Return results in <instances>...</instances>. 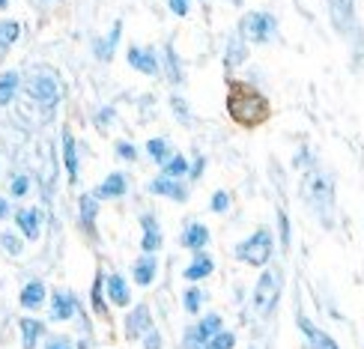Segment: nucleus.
<instances>
[{
    "instance_id": "f257e3e1",
    "label": "nucleus",
    "mask_w": 364,
    "mask_h": 349,
    "mask_svg": "<svg viewBox=\"0 0 364 349\" xmlns=\"http://www.w3.org/2000/svg\"><path fill=\"white\" fill-rule=\"evenodd\" d=\"M227 114L242 129H257L272 117V104L257 87L245 81H230V87H227Z\"/></svg>"
},
{
    "instance_id": "f03ea898",
    "label": "nucleus",
    "mask_w": 364,
    "mask_h": 349,
    "mask_svg": "<svg viewBox=\"0 0 364 349\" xmlns=\"http://www.w3.org/2000/svg\"><path fill=\"white\" fill-rule=\"evenodd\" d=\"M301 197L305 203L320 215L323 221L331 218V209H335V179L331 173L320 171V168H311L305 176H301Z\"/></svg>"
},
{
    "instance_id": "7ed1b4c3",
    "label": "nucleus",
    "mask_w": 364,
    "mask_h": 349,
    "mask_svg": "<svg viewBox=\"0 0 364 349\" xmlns=\"http://www.w3.org/2000/svg\"><path fill=\"white\" fill-rule=\"evenodd\" d=\"M272 251H275V242H272V233L266 230V227H260V230H254L248 239H242L236 245V257L245 266H266L272 260Z\"/></svg>"
},
{
    "instance_id": "20e7f679",
    "label": "nucleus",
    "mask_w": 364,
    "mask_h": 349,
    "mask_svg": "<svg viewBox=\"0 0 364 349\" xmlns=\"http://www.w3.org/2000/svg\"><path fill=\"white\" fill-rule=\"evenodd\" d=\"M278 299H281V272L266 269L251 293V305L260 316H272V311L278 308Z\"/></svg>"
},
{
    "instance_id": "39448f33",
    "label": "nucleus",
    "mask_w": 364,
    "mask_h": 349,
    "mask_svg": "<svg viewBox=\"0 0 364 349\" xmlns=\"http://www.w3.org/2000/svg\"><path fill=\"white\" fill-rule=\"evenodd\" d=\"M278 33V21L272 18L269 12H248L242 15L239 21V39L242 42H254V45H263L272 42Z\"/></svg>"
},
{
    "instance_id": "423d86ee",
    "label": "nucleus",
    "mask_w": 364,
    "mask_h": 349,
    "mask_svg": "<svg viewBox=\"0 0 364 349\" xmlns=\"http://www.w3.org/2000/svg\"><path fill=\"white\" fill-rule=\"evenodd\" d=\"M27 96L30 99H33L36 104H42V108L45 111H51L54 108V104L60 102V81L54 78V72H33V75H30V78H27Z\"/></svg>"
},
{
    "instance_id": "0eeeda50",
    "label": "nucleus",
    "mask_w": 364,
    "mask_h": 349,
    "mask_svg": "<svg viewBox=\"0 0 364 349\" xmlns=\"http://www.w3.org/2000/svg\"><path fill=\"white\" fill-rule=\"evenodd\" d=\"M218 331H224L218 313H206V316H200V320H197V323L186 331V349H206V346L212 343V338L218 335Z\"/></svg>"
},
{
    "instance_id": "6e6552de",
    "label": "nucleus",
    "mask_w": 364,
    "mask_h": 349,
    "mask_svg": "<svg viewBox=\"0 0 364 349\" xmlns=\"http://www.w3.org/2000/svg\"><path fill=\"white\" fill-rule=\"evenodd\" d=\"M146 331H153V313H149L146 305H134V311L126 316V338L144 340Z\"/></svg>"
},
{
    "instance_id": "1a4fd4ad",
    "label": "nucleus",
    "mask_w": 364,
    "mask_h": 349,
    "mask_svg": "<svg viewBox=\"0 0 364 349\" xmlns=\"http://www.w3.org/2000/svg\"><path fill=\"white\" fill-rule=\"evenodd\" d=\"M299 328H301V335H305L308 338V346L311 349H341L338 343H335V338H331V335H326V331L323 328H316L311 320H308V316H301L299 313Z\"/></svg>"
},
{
    "instance_id": "9d476101",
    "label": "nucleus",
    "mask_w": 364,
    "mask_h": 349,
    "mask_svg": "<svg viewBox=\"0 0 364 349\" xmlns=\"http://www.w3.org/2000/svg\"><path fill=\"white\" fill-rule=\"evenodd\" d=\"M331 21H335L338 33H353L355 27V6L353 0H331Z\"/></svg>"
},
{
    "instance_id": "9b49d317",
    "label": "nucleus",
    "mask_w": 364,
    "mask_h": 349,
    "mask_svg": "<svg viewBox=\"0 0 364 349\" xmlns=\"http://www.w3.org/2000/svg\"><path fill=\"white\" fill-rule=\"evenodd\" d=\"M146 191L156 194V197H159V194H161V197H171V200H176V203H186V200H188V191L182 188L176 179H168V176H156V179L146 186Z\"/></svg>"
},
{
    "instance_id": "f8f14e48",
    "label": "nucleus",
    "mask_w": 364,
    "mask_h": 349,
    "mask_svg": "<svg viewBox=\"0 0 364 349\" xmlns=\"http://www.w3.org/2000/svg\"><path fill=\"white\" fill-rule=\"evenodd\" d=\"M105 293H108L111 305H117V308H129V305H132V290H129V284H126L123 275H117V272L105 278Z\"/></svg>"
},
{
    "instance_id": "ddd939ff",
    "label": "nucleus",
    "mask_w": 364,
    "mask_h": 349,
    "mask_svg": "<svg viewBox=\"0 0 364 349\" xmlns=\"http://www.w3.org/2000/svg\"><path fill=\"white\" fill-rule=\"evenodd\" d=\"M75 311H78V305H75V296L69 290H57L51 296V320H57V323L72 320Z\"/></svg>"
},
{
    "instance_id": "4468645a",
    "label": "nucleus",
    "mask_w": 364,
    "mask_h": 349,
    "mask_svg": "<svg viewBox=\"0 0 364 349\" xmlns=\"http://www.w3.org/2000/svg\"><path fill=\"white\" fill-rule=\"evenodd\" d=\"M206 245H209V227L200 224V221H191V224L186 227V233H182V248L200 254Z\"/></svg>"
},
{
    "instance_id": "2eb2a0df",
    "label": "nucleus",
    "mask_w": 364,
    "mask_h": 349,
    "mask_svg": "<svg viewBox=\"0 0 364 349\" xmlns=\"http://www.w3.org/2000/svg\"><path fill=\"white\" fill-rule=\"evenodd\" d=\"M141 227H144V239H141V248L146 254H156L161 248V242H164V233H161V227L153 215H144L141 218Z\"/></svg>"
},
{
    "instance_id": "dca6fc26",
    "label": "nucleus",
    "mask_w": 364,
    "mask_h": 349,
    "mask_svg": "<svg viewBox=\"0 0 364 349\" xmlns=\"http://www.w3.org/2000/svg\"><path fill=\"white\" fill-rule=\"evenodd\" d=\"M126 194V176L123 173H111L102 179V186L93 191L96 200H117V197Z\"/></svg>"
},
{
    "instance_id": "f3484780",
    "label": "nucleus",
    "mask_w": 364,
    "mask_h": 349,
    "mask_svg": "<svg viewBox=\"0 0 364 349\" xmlns=\"http://www.w3.org/2000/svg\"><path fill=\"white\" fill-rule=\"evenodd\" d=\"M129 66H134L144 75H159V57L153 48H132L129 51Z\"/></svg>"
},
{
    "instance_id": "a211bd4d",
    "label": "nucleus",
    "mask_w": 364,
    "mask_h": 349,
    "mask_svg": "<svg viewBox=\"0 0 364 349\" xmlns=\"http://www.w3.org/2000/svg\"><path fill=\"white\" fill-rule=\"evenodd\" d=\"M132 272H134V284H141V286H149V284L156 281V272H159V260H156L153 254H144V257H138V260H134Z\"/></svg>"
},
{
    "instance_id": "6ab92c4d",
    "label": "nucleus",
    "mask_w": 364,
    "mask_h": 349,
    "mask_svg": "<svg viewBox=\"0 0 364 349\" xmlns=\"http://www.w3.org/2000/svg\"><path fill=\"white\" fill-rule=\"evenodd\" d=\"M212 269H215V263H212V257L209 254H194V260L182 269V278L186 281H203V278H209L212 275Z\"/></svg>"
},
{
    "instance_id": "aec40b11",
    "label": "nucleus",
    "mask_w": 364,
    "mask_h": 349,
    "mask_svg": "<svg viewBox=\"0 0 364 349\" xmlns=\"http://www.w3.org/2000/svg\"><path fill=\"white\" fill-rule=\"evenodd\" d=\"M15 224L21 227V233L33 242L39 239V230H42V215H39V209H21L18 215H15Z\"/></svg>"
},
{
    "instance_id": "412c9836",
    "label": "nucleus",
    "mask_w": 364,
    "mask_h": 349,
    "mask_svg": "<svg viewBox=\"0 0 364 349\" xmlns=\"http://www.w3.org/2000/svg\"><path fill=\"white\" fill-rule=\"evenodd\" d=\"M63 159H66V173L75 182L78 179V144H75L72 131H63Z\"/></svg>"
},
{
    "instance_id": "4be33fe9",
    "label": "nucleus",
    "mask_w": 364,
    "mask_h": 349,
    "mask_svg": "<svg viewBox=\"0 0 364 349\" xmlns=\"http://www.w3.org/2000/svg\"><path fill=\"white\" fill-rule=\"evenodd\" d=\"M42 301H45V284L42 281H30L24 290H21V305L27 311H39Z\"/></svg>"
},
{
    "instance_id": "5701e85b",
    "label": "nucleus",
    "mask_w": 364,
    "mask_h": 349,
    "mask_svg": "<svg viewBox=\"0 0 364 349\" xmlns=\"http://www.w3.org/2000/svg\"><path fill=\"white\" fill-rule=\"evenodd\" d=\"M18 326H21V335H24V349H36L39 338L45 335V323L33 320V316H24Z\"/></svg>"
},
{
    "instance_id": "b1692460",
    "label": "nucleus",
    "mask_w": 364,
    "mask_h": 349,
    "mask_svg": "<svg viewBox=\"0 0 364 349\" xmlns=\"http://www.w3.org/2000/svg\"><path fill=\"white\" fill-rule=\"evenodd\" d=\"M119 33H123V24L117 21L114 30H111V36H105V39H96V42H93V51H96L99 60H111V57H114V48H117Z\"/></svg>"
},
{
    "instance_id": "393cba45",
    "label": "nucleus",
    "mask_w": 364,
    "mask_h": 349,
    "mask_svg": "<svg viewBox=\"0 0 364 349\" xmlns=\"http://www.w3.org/2000/svg\"><path fill=\"white\" fill-rule=\"evenodd\" d=\"M18 36H21V24L18 21H0V54H6Z\"/></svg>"
},
{
    "instance_id": "a878e982",
    "label": "nucleus",
    "mask_w": 364,
    "mask_h": 349,
    "mask_svg": "<svg viewBox=\"0 0 364 349\" xmlns=\"http://www.w3.org/2000/svg\"><path fill=\"white\" fill-rule=\"evenodd\" d=\"M21 78H18V72H4L0 75V104H9L15 99V90H18Z\"/></svg>"
},
{
    "instance_id": "bb28decb",
    "label": "nucleus",
    "mask_w": 364,
    "mask_h": 349,
    "mask_svg": "<svg viewBox=\"0 0 364 349\" xmlns=\"http://www.w3.org/2000/svg\"><path fill=\"white\" fill-rule=\"evenodd\" d=\"M146 153H149V159H153V161H159L161 168L173 159L171 156V141H164V138H153V141H149L146 144Z\"/></svg>"
},
{
    "instance_id": "cd10ccee",
    "label": "nucleus",
    "mask_w": 364,
    "mask_h": 349,
    "mask_svg": "<svg viewBox=\"0 0 364 349\" xmlns=\"http://www.w3.org/2000/svg\"><path fill=\"white\" fill-rule=\"evenodd\" d=\"M96 209H99L96 197H93V194H84V197H81V224L87 227V230L96 224Z\"/></svg>"
},
{
    "instance_id": "c85d7f7f",
    "label": "nucleus",
    "mask_w": 364,
    "mask_h": 349,
    "mask_svg": "<svg viewBox=\"0 0 364 349\" xmlns=\"http://www.w3.org/2000/svg\"><path fill=\"white\" fill-rule=\"evenodd\" d=\"M188 171H191V164H188L186 159H182V156H173V159L161 168V173L168 176V179H179V176H186Z\"/></svg>"
},
{
    "instance_id": "c756f323",
    "label": "nucleus",
    "mask_w": 364,
    "mask_h": 349,
    "mask_svg": "<svg viewBox=\"0 0 364 349\" xmlns=\"http://www.w3.org/2000/svg\"><path fill=\"white\" fill-rule=\"evenodd\" d=\"M245 60V42L239 39V33L230 39V45H227V66H236Z\"/></svg>"
},
{
    "instance_id": "7c9ffc66",
    "label": "nucleus",
    "mask_w": 364,
    "mask_h": 349,
    "mask_svg": "<svg viewBox=\"0 0 364 349\" xmlns=\"http://www.w3.org/2000/svg\"><path fill=\"white\" fill-rule=\"evenodd\" d=\"M164 63H168V78L171 84H182V69H179V60H176V51L171 48H164Z\"/></svg>"
},
{
    "instance_id": "2f4dec72",
    "label": "nucleus",
    "mask_w": 364,
    "mask_h": 349,
    "mask_svg": "<svg viewBox=\"0 0 364 349\" xmlns=\"http://www.w3.org/2000/svg\"><path fill=\"white\" fill-rule=\"evenodd\" d=\"M102 293H105V275L99 272L96 284H93V308H96L99 316H108V308H105V301H102Z\"/></svg>"
},
{
    "instance_id": "473e14b6",
    "label": "nucleus",
    "mask_w": 364,
    "mask_h": 349,
    "mask_svg": "<svg viewBox=\"0 0 364 349\" xmlns=\"http://www.w3.org/2000/svg\"><path fill=\"white\" fill-rule=\"evenodd\" d=\"M0 245H4V251H9L12 257H18L24 251V242L15 233H0Z\"/></svg>"
},
{
    "instance_id": "72a5a7b5",
    "label": "nucleus",
    "mask_w": 364,
    "mask_h": 349,
    "mask_svg": "<svg viewBox=\"0 0 364 349\" xmlns=\"http://www.w3.org/2000/svg\"><path fill=\"white\" fill-rule=\"evenodd\" d=\"M200 305H203V290H197V286L186 290V311L188 313H200Z\"/></svg>"
},
{
    "instance_id": "f704fd0d",
    "label": "nucleus",
    "mask_w": 364,
    "mask_h": 349,
    "mask_svg": "<svg viewBox=\"0 0 364 349\" xmlns=\"http://www.w3.org/2000/svg\"><path fill=\"white\" fill-rule=\"evenodd\" d=\"M233 346H236V335H233V331H218L206 349H233Z\"/></svg>"
},
{
    "instance_id": "c9c22d12",
    "label": "nucleus",
    "mask_w": 364,
    "mask_h": 349,
    "mask_svg": "<svg viewBox=\"0 0 364 349\" xmlns=\"http://www.w3.org/2000/svg\"><path fill=\"white\" fill-rule=\"evenodd\" d=\"M227 209H230V194L215 191V197H212V212H227Z\"/></svg>"
},
{
    "instance_id": "e433bc0d",
    "label": "nucleus",
    "mask_w": 364,
    "mask_h": 349,
    "mask_svg": "<svg viewBox=\"0 0 364 349\" xmlns=\"http://www.w3.org/2000/svg\"><path fill=\"white\" fill-rule=\"evenodd\" d=\"M171 108H173V114L182 119V123H188V119H191V114H188V104L182 102L179 96H173V99H171Z\"/></svg>"
},
{
    "instance_id": "4c0bfd02",
    "label": "nucleus",
    "mask_w": 364,
    "mask_h": 349,
    "mask_svg": "<svg viewBox=\"0 0 364 349\" xmlns=\"http://www.w3.org/2000/svg\"><path fill=\"white\" fill-rule=\"evenodd\" d=\"M27 188H30V179H27L24 173H18V176L12 179V194H15V197H24Z\"/></svg>"
},
{
    "instance_id": "58836bf2",
    "label": "nucleus",
    "mask_w": 364,
    "mask_h": 349,
    "mask_svg": "<svg viewBox=\"0 0 364 349\" xmlns=\"http://www.w3.org/2000/svg\"><path fill=\"white\" fill-rule=\"evenodd\" d=\"M117 156L126 159V161H134V159H138V149H134L132 144H126V141H119L117 144Z\"/></svg>"
},
{
    "instance_id": "ea45409f",
    "label": "nucleus",
    "mask_w": 364,
    "mask_h": 349,
    "mask_svg": "<svg viewBox=\"0 0 364 349\" xmlns=\"http://www.w3.org/2000/svg\"><path fill=\"white\" fill-rule=\"evenodd\" d=\"M278 221H281V245L290 248V221H287L284 212H278Z\"/></svg>"
},
{
    "instance_id": "a19ab883",
    "label": "nucleus",
    "mask_w": 364,
    "mask_h": 349,
    "mask_svg": "<svg viewBox=\"0 0 364 349\" xmlns=\"http://www.w3.org/2000/svg\"><path fill=\"white\" fill-rule=\"evenodd\" d=\"M144 349H161V335H159L156 328L144 335Z\"/></svg>"
},
{
    "instance_id": "79ce46f5",
    "label": "nucleus",
    "mask_w": 364,
    "mask_h": 349,
    "mask_svg": "<svg viewBox=\"0 0 364 349\" xmlns=\"http://www.w3.org/2000/svg\"><path fill=\"white\" fill-rule=\"evenodd\" d=\"M171 12L186 18V15H188V0H171Z\"/></svg>"
},
{
    "instance_id": "37998d69",
    "label": "nucleus",
    "mask_w": 364,
    "mask_h": 349,
    "mask_svg": "<svg viewBox=\"0 0 364 349\" xmlns=\"http://www.w3.org/2000/svg\"><path fill=\"white\" fill-rule=\"evenodd\" d=\"M45 349H72V340L69 338H48V346Z\"/></svg>"
},
{
    "instance_id": "c03bdc74",
    "label": "nucleus",
    "mask_w": 364,
    "mask_h": 349,
    "mask_svg": "<svg viewBox=\"0 0 364 349\" xmlns=\"http://www.w3.org/2000/svg\"><path fill=\"white\" fill-rule=\"evenodd\" d=\"M203 168H206V161H203V159H197V161L191 164V171H188V176H191V179H197V176H200V173H203Z\"/></svg>"
},
{
    "instance_id": "a18cd8bd",
    "label": "nucleus",
    "mask_w": 364,
    "mask_h": 349,
    "mask_svg": "<svg viewBox=\"0 0 364 349\" xmlns=\"http://www.w3.org/2000/svg\"><path fill=\"white\" fill-rule=\"evenodd\" d=\"M6 215H9V203L0 197V218H6Z\"/></svg>"
},
{
    "instance_id": "49530a36",
    "label": "nucleus",
    "mask_w": 364,
    "mask_h": 349,
    "mask_svg": "<svg viewBox=\"0 0 364 349\" xmlns=\"http://www.w3.org/2000/svg\"><path fill=\"white\" fill-rule=\"evenodd\" d=\"M4 6H6V0H0V9H4Z\"/></svg>"
}]
</instances>
